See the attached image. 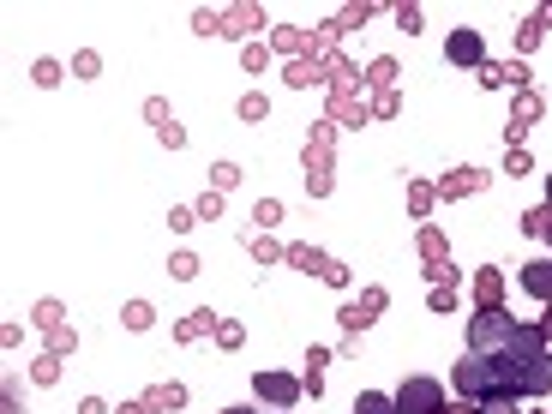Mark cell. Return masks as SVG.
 Listing matches in <instances>:
<instances>
[{
  "instance_id": "obj_11",
  "label": "cell",
  "mask_w": 552,
  "mask_h": 414,
  "mask_svg": "<svg viewBox=\"0 0 552 414\" xmlns=\"http://www.w3.org/2000/svg\"><path fill=\"white\" fill-rule=\"evenodd\" d=\"M79 414H108V409H102V402H97V396H91V402H84V409Z\"/></svg>"
},
{
  "instance_id": "obj_9",
  "label": "cell",
  "mask_w": 552,
  "mask_h": 414,
  "mask_svg": "<svg viewBox=\"0 0 552 414\" xmlns=\"http://www.w3.org/2000/svg\"><path fill=\"white\" fill-rule=\"evenodd\" d=\"M474 186H480L474 175H451V180H444V193H451V198H456V193H474Z\"/></svg>"
},
{
  "instance_id": "obj_4",
  "label": "cell",
  "mask_w": 552,
  "mask_h": 414,
  "mask_svg": "<svg viewBox=\"0 0 552 414\" xmlns=\"http://www.w3.org/2000/svg\"><path fill=\"white\" fill-rule=\"evenodd\" d=\"M444 55H451V66H487V42H480V30H451Z\"/></svg>"
},
{
  "instance_id": "obj_6",
  "label": "cell",
  "mask_w": 552,
  "mask_h": 414,
  "mask_svg": "<svg viewBox=\"0 0 552 414\" xmlns=\"http://www.w3.org/2000/svg\"><path fill=\"white\" fill-rule=\"evenodd\" d=\"M522 289H529L534 300H547V306H552V264H529V271H522Z\"/></svg>"
},
{
  "instance_id": "obj_5",
  "label": "cell",
  "mask_w": 552,
  "mask_h": 414,
  "mask_svg": "<svg viewBox=\"0 0 552 414\" xmlns=\"http://www.w3.org/2000/svg\"><path fill=\"white\" fill-rule=\"evenodd\" d=\"M253 384H258V396H264V402H276V409H289V402L300 396V384H295V378H282V373H258Z\"/></svg>"
},
{
  "instance_id": "obj_12",
  "label": "cell",
  "mask_w": 552,
  "mask_h": 414,
  "mask_svg": "<svg viewBox=\"0 0 552 414\" xmlns=\"http://www.w3.org/2000/svg\"><path fill=\"white\" fill-rule=\"evenodd\" d=\"M540 331H547V336H552V306H547V318H540Z\"/></svg>"
},
{
  "instance_id": "obj_13",
  "label": "cell",
  "mask_w": 552,
  "mask_h": 414,
  "mask_svg": "<svg viewBox=\"0 0 552 414\" xmlns=\"http://www.w3.org/2000/svg\"><path fill=\"white\" fill-rule=\"evenodd\" d=\"M229 414H246V409H229Z\"/></svg>"
},
{
  "instance_id": "obj_10",
  "label": "cell",
  "mask_w": 552,
  "mask_h": 414,
  "mask_svg": "<svg viewBox=\"0 0 552 414\" xmlns=\"http://www.w3.org/2000/svg\"><path fill=\"white\" fill-rule=\"evenodd\" d=\"M529 229H534V235H547V240H552V204H547V211H534V217H529Z\"/></svg>"
},
{
  "instance_id": "obj_7",
  "label": "cell",
  "mask_w": 552,
  "mask_h": 414,
  "mask_svg": "<svg viewBox=\"0 0 552 414\" xmlns=\"http://www.w3.org/2000/svg\"><path fill=\"white\" fill-rule=\"evenodd\" d=\"M355 414H396V396H378V391H360V396H355Z\"/></svg>"
},
{
  "instance_id": "obj_1",
  "label": "cell",
  "mask_w": 552,
  "mask_h": 414,
  "mask_svg": "<svg viewBox=\"0 0 552 414\" xmlns=\"http://www.w3.org/2000/svg\"><path fill=\"white\" fill-rule=\"evenodd\" d=\"M511 336H516V318L511 313H480L469 324V355H511Z\"/></svg>"
},
{
  "instance_id": "obj_8",
  "label": "cell",
  "mask_w": 552,
  "mask_h": 414,
  "mask_svg": "<svg viewBox=\"0 0 552 414\" xmlns=\"http://www.w3.org/2000/svg\"><path fill=\"white\" fill-rule=\"evenodd\" d=\"M480 414H522V409H516V396H487Z\"/></svg>"
},
{
  "instance_id": "obj_14",
  "label": "cell",
  "mask_w": 552,
  "mask_h": 414,
  "mask_svg": "<svg viewBox=\"0 0 552 414\" xmlns=\"http://www.w3.org/2000/svg\"><path fill=\"white\" fill-rule=\"evenodd\" d=\"M547 186H552V180H547Z\"/></svg>"
},
{
  "instance_id": "obj_3",
  "label": "cell",
  "mask_w": 552,
  "mask_h": 414,
  "mask_svg": "<svg viewBox=\"0 0 552 414\" xmlns=\"http://www.w3.org/2000/svg\"><path fill=\"white\" fill-rule=\"evenodd\" d=\"M456 391L462 396H493V360L487 355H462L456 360Z\"/></svg>"
},
{
  "instance_id": "obj_2",
  "label": "cell",
  "mask_w": 552,
  "mask_h": 414,
  "mask_svg": "<svg viewBox=\"0 0 552 414\" xmlns=\"http://www.w3.org/2000/svg\"><path fill=\"white\" fill-rule=\"evenodd\" d=\"M438 409H444L438 378H409V384L396 391V414H438Z\"/></svg>"
}]
</instances>
